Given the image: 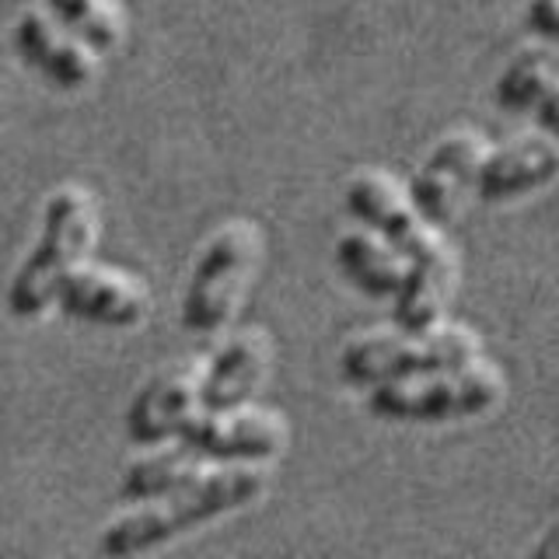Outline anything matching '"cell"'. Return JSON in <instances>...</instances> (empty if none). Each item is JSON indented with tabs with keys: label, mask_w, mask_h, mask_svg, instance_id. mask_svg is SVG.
<instances>
[{
	"label": "cell",
	"mask_w": 559,
	"mask_h": 559,
	"mask_svg": "<svg viewBox=\"0 0 559 559\" xmlns=\"http://www.w3.org/2000/svg\"><path fill=\"white\" fill-rule=\"evenodd\" d=\"M270 486V472L252 462H221V468H203L197 479L157 497L133 514L116 518L102 532V552L109 559H133L165 542L179 538L206 521H217L259 500Z\"/></svg>",
	"instance_id": "cell-1"
},
{
	"label": "cell",
	"mask_w": 559,
	"mask_h": 559,
	"mask_svg": "<svg viewBox=\"0 0 559 559\" xmlns=\"http://www.w3.org/2000/svg\"><path fill=\"white\" fill-rule=\"evenodd\" d=\"M102 231L98 197L81 182H63L46 197L43 231L8 287V308L17 319H43L57 305L60 284L87 262Z\"/></svg>",
	"instance_id": "cell-2"
},
{
	"label": "cell",
	"mask_w": 559,
	"mask_h": 559,
	"mask_svg": "<svg viewBox=\"0 0 559 559\" xmlns=\"http://www.w3.org/2000/svg\"><path fill=\"white\" fill-rule=\"evenodd\" d=\"M266 259V231L252 217H231L206 235L192 266L182 325L192 336H217L235 319Z\"/></svg>",
	"instance_id": "cell-3"
},
{
	"label": "cell",
	"mask_w": 559,
	"mask_h": 559,
	"mask_svg": "<svg viewBox=\"0 0 559 559\" xmlns=\"http://www.w3.org/2000/svg\"><path fill=\"white\" fill-rule=\"evenodd\" d=\"M483 357V336L459 322H441L430 332L371 329L354 336L340 354V374L354 389L419 378L465 367Z\"/></svg>",
	"instance_id": "cell-4"
},
{
	"label": "cell",
	"mask_w": 559,
	"mask_h": 559,
	"mask_svg": "<svg viewBox=\"0 0 559 559\" xmlns=\"http://www.w3.org/2000/svg\"><path fill=\"white\" fill-rule=\"evenodd\" d=\"M507 395V378L497 364L472 360L451 371L374 384L367 409L392 424H451L493 413Z\"/></svg>",
	"instance_id": "cell-5"
},
{
	"label": "cell",
	"mask_w": 559,
	"mask_h": 559,
	"mask_svg": "<svg viewBox=\"0 0 559 559\" xmlns=\"http://www.w3.org/2000/svg\"><path fill=\"white\" fill-rule=\"evenodd\" d=\"M343 203L349 217L389 241L402 259H413L444 238V227L424 221L409 189L384 168H357L343 186Z\"/></svg>",
	"instance_id": "cell-6"
},
{
	"label": "cell",
	"mask_w": 559,
	"mask_h": 559,
	"mask_svg": "<svg viewBox=\"0 0 559 559\" xmlns=\"http://www.w3.org/2000/svg\"><path fill=\"white\" fill-rule=\"evenodd\" d=\"M489 151V140L476 127H454L427 151L424 165L416 168L406 186L416 210L433 227H448L462 214L465 192L476 189L479 165Z\"/></svg>",
	"instance_id": "cell-7"
},
{
	"label": "cell",
	"mask_w": 559,
	"mask_h": 559,
	"mask_svg": "<svg viewBox=\"0 0 559 559\" xmlns=\"http://www.w3.org/2000/svg\"><path fill=\"white\" fill-rule=\"evenodd\" d=\"M182 444H189L206 462H252L276 459L290 441L287 419L266 406L235 409H200L182 427Z\"/></svg>",
	"instance_id": "cell-8"
},
{
	"label": "cell",
	"mask_w": 559,
	"mask_h": 559,
	"mask_svg": "<svg viewBox=\"0 0 559 559\" xmlns=\"http://www.w3.org/2000/svg\"><path fill=\"white\" fill-rule=\"evenodd\" d=\"M57 305L70 319L105 325V329H133L151 311V287L122 266L81 262L60 284Z\"/></svg>",
	"instance_id": "cell-9"
},
{
	"label": "cell",
	"mask_w": 559,
	"mask_h": 559,
	"mask_svg": "<svg viewBox=\"0 0 559 559\" xmlns=\"http://www.w3.org/2000/svg\"><path fill=\"white\" fill-rule=\"evenodd\" d=\"M203 371L206 360H186L165 367L136 392L127 413V433L133 444H165L168 437L182 433V427L203 409Z\"/></svg>",
	"instance_id": "cell-10"
},
{
	"label": "cell",
	"mask_w": 559,
	"mask_h": 559,
	"mask_svg": "<svg viewBox=\"0 0 559 559\" xmlns=\"http://www.w3.org/2000/svg\"><path fill=\"white\" fill-rule=\"evenodd\" d=\"M14 46L32 70H39L49 84L63 87V92H78L98 78V52L49 8H28L17 17Z\"/></svg>",
	"instance_id": "cell-11"
},
{
	"label": "cell",
	"mask_w": 559,
	"mask_h": 559,
	"mask_svg": "<svg viewBox=\"0 0 559 559\" xmlns=\"http://www.w3.org/2000/svg\"><path fill=\"white\" fill-rule=\"evenodd\" d=\"M462 280V255L448 241H433L430 249L406 259V276L392 297V322L402 332H430L444 322L451 297Z\"/></svg>",
	"instance_id": "cell-12"
},
{
	"label": "cell",
	"mask_w": 559,
	"mask_h": 559,
	"mask_svg": "<svg viewBox=\"0 0 559 559\" xmlns=\"http://www.w3.org/2000/svg\"><path fill=\"white\" fill-rule=\"evenodd\" d=\"M552 182H559V140L549 133H528L486 151L476 175V197L500 206L532 197Z\"/></svg>",
	"instance_id": "cell-13"
},
{
	"label": "cell",
	"mask_w": 559,
	"mask_h": 559,
	"mask_svg": "<svg viewBox=\"0 0 559 559\" xmlns=\"http://www.w3.org/2000/svg\"><path fill=\"white\" fill-rule=\"evenodd\" d=\"M273 367V336L266 329H241L227 340L203 371V409L249 406Z\"/></svg>",
	"instance_id": "cell-14"
},
{
	"label": "cell",
	"mask_w": 559,
	"mask_h": 559,
	"mask_svg": "<svg viewBox=\"0 0 559 559\" xmlns=\"http://www.w3.org/2000/svg\"><path fill=\"white\" fill-rule=\"evenodd\" d=\"M336 266L349 284L374 301L395 297L402 276H406V259L367 227H354V231L336 238Z\"/></svg>",
	"instance_id": "cell-15"
},
{
	"label": "cell",
	"mask_w": 559,
	"mask_h": 559,
	"mask_svg": "<svg viewBox=\"0 0 559 559\" xmlns=\"http://www.w3.org/2000/svg\"><path fill=\"white\" fill-rule=\"evenodd\" d=\"M203 468H206V459L192 451L189 444L151 451L127 468V476H122V486H119V497L151 503L157 497H168V493H175V489H182L186 483L197 479Z\"/></svg>",
	"instance_id": "cell-16"
},
{
	"label": "cell",
	"mask_w": 559,
	"mask_h": 559,
	"mask_svg": "<svg viewBox=\"0 0 559 559\" xmlns=\"http://www.w3.org/2000/svg\"><path fill=\"white\" fill-rule=\"evenodd\" d=\"M46 8L57 14L70 32L81 35L98 57L127 43L130 11L122 0H46Z\"/></svg>",
	"instance_id": "cell-17"
},
{
	"label": "cell",
	"mask_w": 559,
	"mask_h": 559,
	"mask_svg": "<svg viewBox=\"0 0 559 559\" xmlns=\"http://www.w3.org/2000/svg\"><path fill=\"white\" fill-rule=\"evenodd\" d=\"M559 70L552 49L546 46H528L503 67V74L493 84V102L503 112H532L535 98L542 95V87L549 84V78Z\"/></svg>",
	"instance_id": "cell-18"
},
{
	"label": "cell",
	"mask_w": 559,
	"mask_h": 559,
	"mask_svg": "<svg viewBox=\"0 0 559 559\" xmlns=\"http://www.w3.org/2000/svg\"><path fill=\"white\" fill-rule=\"evenodd\" d=\"M524 17H528V28L538 35V39H546L549 46H559V0H528Z\"/></svg>",
	"instance_id": "cell-19"
},
{
	"label": "cell",
	"mask_w": 559,
	"mask_h": 559,
	"mask_svg": "<svg viewBox=\"0 0 559 559\" xmlns=\"http://www.w3.org/2000/svg\"><path fill=\"white\" fill-rule=\"evenodd\" d=\"M532 116L542 130H546L552 140H559V70L549 78V84L542 87V95L532 105Z\"/></svg>",
	"instance_id": "cell-20"
},
{
	"label": "cell",
	"mask_w": 559,
	"mask_h": 559,
	"mask_svg": "<svg viewBox=\"0 0 559 559\" xmlns=\"http://www.w3.org/2000/svg\"><path fill=\"white\" fill-rule=\"evenodd\" d=\"M528 559H559V521L552 524L546 535H542V542L532 549Z\"/></svg>",
	"instance_id": "cell-21"
}]
</instances>
